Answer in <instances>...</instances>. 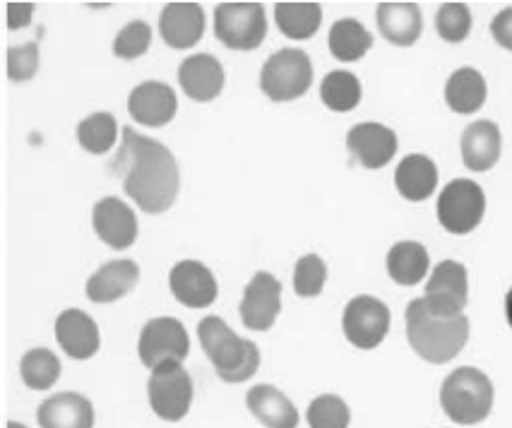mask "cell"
Instances as JSON below:
<instances>
[{"instance_id": "1", "label": "cell", "mask_w": 512, "mask_h": 428, "mask_svg": "<svg viewBox=\"0 0 512 428\" xmlns=\"http://www.w3.org/2000/svg\"><path fill=\"white\" fill-rule=\"evenodd\" d=\"M113 171L123 190L147 214H162L174 205L181 188L176 157L162 142L145 138L135 128L123 130L121 150L113 159Z\"/></svg>"}, {"instance_id": "2", "label": "cell", "mask_w": 512, "mask_h": 428, "mask_svg": "<svg viewBox=\"0 0 512 428\" xmlns=\"http://www.w3.org/2000/svg\"><path fill=\"white\" fill-rule=\"evenodd\" d=\"M407 340L428 364H448L469 340V318L438 313L426 299H414L407 306Z\"/></svg>"}, {"instance_id": "3", "label": "cell", "mask_w": 512, "mask_h": 428, "mask_svg": "<svg viewBox=\"0 0 512 428\" xmlns=\"http://www.w3.org/2000/svg\"><path fill=\"white\" fill-rule=\"evenodd\" d=\"M198 337L207 359L212 361L214 371L224 383H243L255 376L260 366L258 344L238 337L222 318L207 315L205 320H200Z\"/></svg>"}, {"instance_id": "4", "label": "cell", "mask_w": 512, "mask_h": 428, "mask_svg": "<svg viewBox=\"0 0 512 428\" xmlns=\"http://www.w3.org/2000/svg\"><path fill=\"white\" fill-rule=\"evenodd\" d=\"M493 383L474 366L455 368L440 388V407L460 426H474L488 419L493 409Z\"/></svg>"}, {"instance_id": "5", "label": "cell", "mask_w": 512, "mask_h": 428, "mask_svg": "<svg viewBox=\"0 0 512 428\" xmlns=\"http://www.w3.org/2000/svg\"><path fill=\"white\" fill-rule=\"evenodd\" d=\"M313 85V63L301 49H282L267 58L260 70V89L267 99L284 101L301 99Z\"/></svg>"}, {"instance_id": "6", "label": "cell", "mask_w": 512, "mask_h": 428, "mask_svg": "<svg viewBox=\"0 0 512 428\" xmlns=\"http://www.w3.org/2000/svg\"><path fill=\"white\" fill-rule=\"evenodd\" d=\"M214 34L231 51H253L267 37V17L260 3H222L214 10Z\"/></svg>"}, {"instance_id": "7", "label": "cell", "mask_w": 512, "mask_h": 428, "mask_svg": "<svg viewBox=\"0 0 512 428\" xmlns=\"http://www.w3.org/2000/svg\"><path fill=\"white\" fill-rule=\"evenodd\" d=\"M486 212V195L479 183L469 178H455L443 188L438 198L440 227L455 236L472 234Z\"/></svg>"}, {"instance_id": "8", "label": "cell", "mask_w": 512, "mask_h": 428, "mask_svg": "<svg viewBox=\"0 0 512 428\" xmlns=\"http://www.w3.org/2000/svg\"><path fill=\"white\" fill-rule=\"evenodd\" d=\"M190 352L188 332L181 320L176 318H154L140 332L138 354L142 366L157 371L166 364H183Z\"/></svg>"}, {"instance_id": "9", "label": "cell", "mask_w": 512, "mask_h": 428, "mask_svg": "<svg viewBox=\"0 0 512 428\" xmlns=\"http://www.w3.org/2000/svg\"><path fill=\"white\" fill-rule=\"evenodd\" d=\"M342 330L356 349H375L390 332V308L375 296H354L344 308Z\"/></svg>"}, {"instance_id": "10", "label": "cell", "mask_w": 512, "mask_h": 428, "mask_svg": "<svg viewBox=\"0 0 512 428\" xmlns=\"http://www.w3.org/2000/svg\"><path fill=\"white\" fill-rule=\"evenodd\" d=\"M152 412L164 421H181L193 402V378L181 364H166L152 371L150 383Z\"/></svg>"}, {"instance_id": "11", "label": "cell", "mask_w": 512, "mask_h": 428, "mask_svg": "<svg viewBox=\"0 0 512 428\" xmlns=\"http://www.w3.org/2000/svg\"><path fill=\"white\" fill-rule=\"evenodd\" d=\"M282 311V284L270 272H255L243 291L241 320L248 330L265 332L275 325Z\"/></svg>"}, {"instance_id": "12", "label": "cell", "mask_w": 512, "mask_h": 428, "mask_svg": "<svg viewBox=\"0 0 512 428\" xmlns=\"http://www.w3.org/2000/svg\"><path fill=\"white\" fill-rule=\"evenodd\" d=\"M426 303L433 311L445 315L464 313L469 301V275L467 267L457 260H443L436 265L426 284Z\"/></svg>"}, {"instance_id": "13", "label": "cell", "mask_w": 512, "mask_h": 428, "mask_svg": "<svg viewBox=\"0 0 512 428\" xmlns=\"http://www.w3.org/2000/svg\"><path fill=\"white\" fill-rule=\"evenodd\" d=\"M178 109L176 92L164 82H142L130 92L128 111L135 123L147 128H162L174 121Z\"/></svg>"}, {"instance_id": "14", "label": "cell", "mask_w": 512, "mask_h": 428, "mask_svg": "<svg viewBox=\"0 0 512 428\" xmlns=\"http://www.w3.org/2000/svg\"><path fill=\"white\" fill-rule=\"evenodd\" d=\"M94 231L113 251H125L138 239V217L118 198H104L92 210Z\"/></svg>"}, {"instance_id": "15", "label": "cell", "mask_w": 512, "mask_h": 428, "mask_svg": "<svg viewBox=\"0 0 512 428\" xmlns=\"http://www.w3.org/2000/svg\"><path fill=\"white\" fill-rule=\"evenodd\" d=\"M347 147L356 162L375 171L388 166L397 154V135L395 130L380 126V123H359L349 130Z\"/></svg>"}, {"instance_id": "16", "label": "cell", "mask_w": 512, "mask_h": 428, "mask_svg": "<svg viewBox=\"0 0 512 428\" xmlns=\"http://www.w3.org/2000/svg\"><path fill=\"white\" fill-rule=\"evenodd\" d=\"M169 287L174 291L178 303L188 308H207L217 301L219 287L217 279L198 260H181L174 265L169 275Z\"/></svg>"}, {"instance_id": "17", "label": "cell", "mask_w": 512, "mask_h": 428, "mask_svg": "<svg viewBox=\"0 0 512 428\" xmlns=\"http://www.w3.org/2000/svg\"><path fill=\"white\" fill-rule=\"evenodd\" d=\"M159 32L171 49H190L205 34V10L198 3H169L159 15Z\"/></svg>"}, {"instance_id": "18", "label": "cell", "mask_w": 512, "mask_h": 428, "mask_svg": "<svg viewBox=\"0 0 512 428\" xmlns=\"http://www.w3.org/2000/svg\"><path fill=\"white\" fill-rule=\"evenodd\" d=\"M224 68L210 53H198L190 56L178 68V85H181L186 97L193 101H212L222 94L224 89Z\"/></svg>"}, {"instance_id": "19", "label": "cell", "mask_w": 512, "mask_h": 428, "mask_svg": "<svg viewBox=\"0 0 512 428\" xmlns=\"http://www.w3.org/2000/svg\"><path fill=\"white\" fill-rule=\"evenodd\" d=\"M56 340L70 359L85 361L99 352V328L80 308H68L56 320Z\"/></svg>"}, {"instance_id": "20", "label": "cell", "mask_w": 512, "mask_h": 428, "mask_svg": "<svg viewBox=\"0 0 512 428\" xmlns=\"http://www.w3.org/2000/svg\"><path fill=\"white\" fill-rule=\"evenodd\" d=\"M375 22L383 39L402 49L416 44L424 29V17L416 3H380L375 10Z\"/></svg>"}, {"instance_id": "21", "label": "cell", "mask_w": 512, "mask_h": 428, "mask_svg": "<svg viewBox=\"0 0 512 428\" xmlns=\"http://www.w3.org/2000/svg\"><path fill=\"white\" fill-rule=\"evenodd\" d=\"M37 419L41 428H92L94 407L80 392H58L41 402Z\"/></svg>"}, {"instance_id": "22", "label": "cell", "mask_w": 512, "mask_h": 428, "mask_svg": "<svg viewBox=\"0 0 512 428\" xmlns=\"http://www.w3.org/2000/svg\"><path fill=\"white\" fill-rule=\"evenodd\" d=\"M140 282V267L133 260H111L87 279V299L111 303L123 299Z\"/></svg>"}, {"instance_id": "23", "label": "cell", "mask_w": 512, "mask_h": 428, "mask_svg": "<svg viewBox=\"0 0 512 428\" xmlns=\"http://www.w3.org/2000/svg\"><path fill=\"white\" fill-rule=\"evenodd\" d=\"M248 409L255 419L267 428H296L299 426V412L294 402L275 385H255L246 395Z\"/></svg>"}, {"instance_id": "24", "label": "cell", "mask_w": 512, "mask_h": 428, "mask_svg": "<svg viewBox=\"0 0 512 428\" xmlns=\"http://www.w3.org/2000/svg\"><path fill=\"white\" fill-rule=\"evenodd\" d=\"M500 150H503V138L493 121H476L462 133V159L467 169H493L500 159Z\"/></svg>"}, {"instance_id": "25", "label": "cell", "mask_w": 512, "mask_h": 428, "mask_svg": "<svg viewBox=\"0 0 512 428\" xmlns=\"http://www.w3.org/2000/svg\"><path fill=\"white\" fill-rule=\"evenodd\" d=\"M438 166L426 154H409L395 171V188L404 200L424 202L436 193Z\"/></svg>"}, {"instance_id": "26", "label": "cell", "mask_w": 512, "mask_h": 428, "mask_svg": "<svg viewBox=\"0 0 512 428\" xmlns=\"http://www.w3.org/2000/svg\"><path fill=\"white\" fill-rule=\"evenodd\" d=\"M486 80L479 70L460 68L448 77L445 85V101L455 114H476L486 104Z\"/></svg>"}, {"instance_id": "27", "label": "cell", "mask_w": 512, "mask_h": 428, "mask_svg": "<svg viewBox=\"0 0 512 428\" xmlns=\"http://www.w3.org/2000/svg\"><path fill=\"white\" fill-rule=\"evenodd\" d=\"M431 258L421 243L416 241H400L390 248L388 253V275L392 282L402 287H414L428 275Z\"/></svg>"}, {"instance_id": "28", "label": "cell", "mask_w": 512, "mask_h": 428, "mask_svg": "<svg viewBox=\"0 0 512 428\" xmlns=\"http://www.w3.org/2000/svg\"><path fill=\"white\" fill-rule=\"evenodd\" d=\"M327 44H330V53L337 61L356 63L371 51L373 34L354 17H344V20H337L332 25Z\"/></svg>"}, {"instance_id": "29", "label": "cell", "mask_w": 512, "mask_h": 428, "mask_svg": "<svg viewBox=\"0 0 512 428\" xmlns=\"http://www.w3.org/2000/svg\"><path fill=\"white\" fill-rule=\"evenodd\" d=\"M275 22L287 39L306 41L315 37V32L320 29L323 8L320 3H277Z\"/></svg>"}, {"instance_id": "30", "label": "cell", "mask_w": 512, "mask_h": 428, "mask_svg": "<svg viewBox=\"0 0 512 428\" xmlns=\"http://www.w3.org/2000/svg\"><path fill=\"white\" fill-rule=\"evenodd\" d=\"M361 82L359 77L349 70H332L330 75H325V80L320 82V99L330 111L335 114H347L354 111L361 101Z\"/></svg>"}, {"instance_id": "31", "label": "cell", "mask_w": 512, "mask_h": 428, "mask_svg": "<svg viewBox=\"0 0 512 428\" xmlns=\"http://www.w3.org/2000/svg\"><path fill=\"white\" fill-rule=\"evenodd\" d=\"M20 373L27 388L39 392L51 390V385H56V380L61 378V361H58V356L53 354L51 349H29V352L22 356Z\"/></svg>"}, {"instance_id": "32", "label": "cell", "mask_w": 512, "mask_h": 428, "mask_svg": "<svg viewBox=\"0 0 512 428\" xmlns=\"http://www.w3.org/2000/svg\"><path fill=\"white\" fill-rule=\"evenodd\" d=\"M118 138V123L116 118L106 111L87 116L85 121L77 126V142L82 145V150L89 154H106L116 145Z\"/></svg>"}, {"instance_id": "33", "label": "cell", "mask_w": 512, "mask_h": 428, "mask_svg": "<svg viewBox=\"0 0 512 428\" xmlns=\"http://www.w3.org/2000/svg\"><path fill=\"white\" fill-rule=\"evenodd\" d=\"M436 29L448 44H462L472 32V10L467 3H445L436 13Z\"/></svg>"}, {"instance_id": "34", "label": "cell", "mask_w": 512, "mask_h": 428, "mask_svg": "<svg viewBox=\"0 0 512 428\" xmlns=\"http://www.w3.org/2000/svg\"><path fill=\"white\" fill-rule=\"evenodd\" d=\"M306 419L311 428H349L351 412L342 397L320 395L308 407Z\"/></svg>"}, {"instance_id": "35", "label": "cell", "mask_w": 512, "mask_h": 428, "mask_svg": "<svg viewBox=\"0 0 512 428\" xmlns=\"http://www.w3.org/2000/svg\"><path fill=\"white\" fill-rule=\"evenodd\" d=\"M152 44V27L142 20L128 22L121 32L113 39V53L123 61H135V58L145 56Z\"/></svg>"}, {"instance_id": "36", "label": "cell", "mask_w": 512, "mask_h": 428, "mask_svg": "<svg viewBox=\"0 0 512 428\" xmlns=\"http://www.w3.org/2000/svg\"><path fill=\"white\" fill-rule=\"evenodd\" d=\"M327 279V267L323 258L315 253H308L299 258V263L294 267V289L296 294L303 296V299H313L318 296L325 287Z\"/></svg>"}, {"instance_id": "37", "label": "cell", "mask_w": 512, "mask_h": 428, "mask_svg": "<svg viewBox=\"0 0 512 428\" xmlns=\"http://www.w3.org/2000/svg\"><path fill=\"white\" fill-rule=\"evenodd\" d=\"M39 70V46L22 44L8 51V77L13 82H27Z\"/></svg>"}, {"instance_id": "38", "label": "cell", "mask_w": 512, "mask_h": 428, "mask_svg": "<svg viewBox=\"0 0 512 428\" xmlns=\"http://www.w3.org/2000/svg\"><path fill=\"white\" fill-rule=\"evenodd\" d=\"M491 34L498 41V46H503L505 51H512V8L500 10L491 22Z\"/></svg>"}, {"instance_id": "39", "label": "cell", "mask_w": 512, "mask_h": 428, "mask_svg": "<svg viewBox=\"0 0 512 428\" xmlns=\"http://www.w3.org/2000/svg\"><path fill=\"white\" fill-rule=\"evenodd\" d=\"M34 3H10L8 5V27L10 29H22L32 22L34 17Z\"/></svg>"}, {"instance_id": "40", "label": "cell", "mask_w": 512, "mask_h": 428, "mask_svg": "<svg viewBox=\"0 0 512 428\" xmlns=\"http://www.w3.org/2000/svg\"><path fill=\"white\" fill-rule=\"evenodd\" d=\"M505 315H508V323L512 328V287L508 291V296H505Z\"/></svg>"}, {"instance_id": "41", "label": "cell", "mask_w": 512, "mask_h": 428, "mask_svg": "<svg viewBox=\"0 0 512 428\" xmlns=\"http://www.w3.org/2000/svg\"><path fill=\"white\" fill-rule=\"evenodd\" d=\"M8 428H27V426H22V424H17V421H10V424H8Z\"/></svg>"}]
</instances>
